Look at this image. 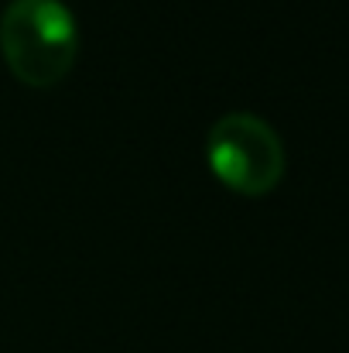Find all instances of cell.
Instances as JSON below:
<instances>
[{
    "label": "cell",
    "instance_id": "obj_1",
    "mask_svg": "<svg viewBox=\"0 0 349 353\" xmlns=\"http://www.w3.org/2000/svg\"><path fill=\"white\" fill-rule=\"evenodd\" d=\"M0 45L21 79L48 86L72 65L79 28L65 0H10L0 14Z\"/></svg>",
    "mask_w": 349,
    "mask_h": 353
},
{
    "label": "cell",
    "instance_id": "obj_2",
    "mask_svg": "<svg viewBox=\"0 0 349 353\" xmlns=\"http://www.w3.org/2000/svg\"><path fill=\"white\" fill-rule=\"evenodd\" d=\"M206 148L216 175L243 192H264L284 172V144L277 130L250 110H230L213 120Z\"/></svg>",
    "mask_w": 349,
    "mask_h": 353
}]
</instances>
